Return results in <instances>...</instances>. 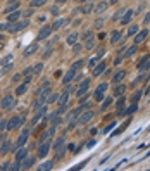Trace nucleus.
<instances>
[{
    "label": "nucleus",
    "instance_id": "35",
    "mask_svg": "<svg viewBox=\"0 0 150 171\" xmlns=\"http://www.w3.org/2000/svg\"><path fill=\"white\" fill-rule=\"evenodd\" d=\"M83 66H85V60H83V59H81V60H76V62L72 64V69H74V71H78V69H81Z\"/></svg>",
    "mask_w": 150,
    "mask_h": 171
},
{
    "label": "nucleus",
    "instance_id": "42",
    "mask_svg": "<svg viewBox=\"0 0 150 171\" xmlns=\"http://www.w3.org/2000/svg\"><path fill=\"white\" fill-rule=\"evenodd\" d=\"M140 97H141V92H135L133 97H131V102H138L140 100Z\"/></svg>",
    "mask_w": 150,
    "mask_h": 171
},
{
    "label": "nucleus",
    "instance_id": "14",
    "mask_svg": "<svg viewBox=\"0 0 150 171\" xmlns=\"http://www.w3.org/2000/svg\"><path fill=\"white\" fill-rule=\"evenodd\" d=\"M74 76H76V71H74L72 68H71V69L67 71L66 74H64V78H62V83H64V85H67V83H71V81L74 80Z\"/></svg>",
    "mask_w": 150,
    "mask_h": 171
},
{
    "label": "nucleus",
    "instance_id": "9",
    "mask_svg": "<svg viewBox=\"0 0 150 171\" xmlns=\"http://www.w3.org/2000/svg\"><path fill=\"white\" fill-rule=\"evenodd\" d=\"M28 138H30V130L26 128V130L19 135V138H17V147H24L26 142H28Z\"/></svg>",
    "mask_w": 150,
    "mask_h": 171
},
{
    "label": "nucleus",
    "instance_id": "56",
    "mask_svg": "<svg viewBox=\"0 0 150 171\" xmlns=\"http://www.w3.org/2000/svg\"><path fill=\"white\" fill-rule=\"evenodd\" d=\"M100 26H102V19H99L97 23H95V28H100Z\"/></svg>",
    "mask_w": 150,
    "mask_h": 171
},
{
    "label": "nucleus",
    "instance_id": "19",
    "mask_svg": "<svg viewBox=\"0 0 150 171\" xmlns=\"http://www.w3.org/2000/svg\"><path fill=\"white\" fill-rule=\"evenodd\" d=\"M69 95H71V88H66V90H64V93L59 97V104H60V106H66V104H67V100H69Z\"/></svg>",
    "mask_w": 150,
    "mask_h": 171
},
{
    "label": "nucleus",
    "instance_id": "40",
    "mask_svg": "<svg viewBox=\"0 0 150 171\" xmlns=\"http://www.w3.org/2000/svg\"><path fill=\"white\" fill-rule=\"evenodd\" d=\"M41 69H43V64H41V62H38V64H35V66H33V73H36V74L41 73Z\"/></svg>",
    "mask_w": 150,
    "mask_h": 171
},
{
    "label": "nucleus",
    "instance_id": "7",
    "mask_svg": "<svg viewBox=\"0 0 150 171\" xmlns=\"http://www.w3.org/2000/svg\"><path fill=\"white\" fill-rule=\"evenodd\" d=\"M52 31H54L52 30V26H43V28L40 30V33H38V36H36V40L41 41V40H45V38H49Z\"/></svg>",
    "mask_w": 150,
    "mask_h": 171
},
{
    "label": "nucleus",
    "instance_id": "43",
    "mask_svg": "<svg viewBox=\"0 0 150 171\" xmlns=\"http://www.w3.org/2000/svg\"><path fill=\"white\" fill-rule=\"evenodd\" d=\"M138 33V26H131L130 30H128V36H131V35H136Z\"/></svg>",
    "mask_w": 150,
    "mask_h": 171
},
{
    "label": "nucleus",
    "instance_id": "33",
    "mask_svg": "<svg viewBox=\"0 0 150 171\" xmlns=\"http://www.w3.org/2000/svg\"><path fill=\"white\" fill-rule=\"evenodd\" d=\"M136 47H138V45H131L130 49H126V52H124V57H131V55H135Z\"/></svg>",
    "mask_w": 150,
    "mask_h": 171
},
{
    "label": "nucleus",
    "instance_id": "55",
    "mask_svg": "<svg viewBox=\"0 0 150 171\" xmlns=\"http://www.w3.org/2000/svg\"><path fill=\"white\" fill-rule=\"evenodd\" d=\"M19 80H21V74H14V78H12V81H14V83H17Z\"/></svg>",
    "mask_w": 150,
    "mask_h": 171
},
{
    "label": "nucleus",
    "instance_id": "18",
    "mask_svg": "<svg viewBox=\"0 0 150 171\" xmlns=\"http://www.w3.org/2000/svg\"><path fill=\"white\" fill-rule=\"evenodd\" d=\"M10 151H12L10 142L9 140H4V142H2V147H0V154H2V156H5V154H9Z\"/></svg>",
    "mask_w": 150,
    "mask_h": 171
},
{
    "label": "nucleus",
    "instance_id": "57",
    "mask_svg": "<svg viewBox=\"0 0 150 171\" xmlns=\"http://www.w3.org/2000/svg\"><path fill=\"white\" fill-rule=\"evenodd\" d=\"M4 30H7V24H0V31H4Z\"/></svg>",
    "mask_w": 150,
    "mask_h": 171
},
{
    "label": "nucleus",
    "instance_id": "8",
    "mask_svg": "<svg viewBox=\"0 0 150 171\" xmlns=\"http://www.w3.org/2000/svg\"><path fill=\"white\" fill-rule=\"evenodd\" d=\"M91 118H93V111H86V112H81V116L76 121H78V124H86Z\"/></svg>",
    "mask_w": 150,
    "mask_h": 171
},
{
    "label": "nucleus",
    "instance_id": "59",
    "mask_svg": "<svg viewBox=\"0 0 150 171\" xmlns=\"http://www.w3.org/2000/svg\"><path fill=\"white\" fill-rule=\"evenodd\" d=\"M116 2H117V0H110V4H116Z\"/></svg>",
    "mask_w": 150,
    "mask_h": 171
},
{
    "label": "nucleus",
    "instance_id": "10",
    "mask_svg": "<svg viewBox=\"0 0 150 171\" xmlns=\"http://www.w3.org/2000/svg\"><path fill=\"white\" fill-rule=\"evenodd\" d=\"M149 69H150V59L149 57H145V59H141L140 62H138V71L143 74L145 71H149Z\"/></svg>",
    "mask_w": 150,
    "mask_h": 171
},
{
    "label": "nucleus",
    "instance_id": "52",
    "mask_svg": "<svg viewBox=\"0 0 150 171\" xmlns=\"http://www.w3.org/2000/svg\"><path fill=\"white\" fill-rule=\"evenodd\" d=\"M12 166H10V162H4L2 166H0V170H10Z\"/></svg>",
    "mask_w": 150,
    "mask_h": 171
},
{
    "label": "nucleus",
    "instance_id": "50",
    "mask_svg": "<svg viewBox=\"0 0 150 171\" xmlns=\"http://www.w3.org/2000/svg\"><path fill=\"white\" fill-rule=\"evenodd\" d=\"M4 130H7V121L5 119L0 121V131H4Z\"/></svg>",
    "mask_w": 150,
    "mask_h": 171
},
{
    "label": "nucleus",
    "instance_id": "34",
    "mask_svg": "<svg viewBox=\"0 0 150 171\" xmlns=\"http://www.w3.org/2000/svg\"><path fill=\"white\" fill-rule=\"evenodd\" d=\"M86 40V43H85V47L86 49H93V45H95V38H93V35H90L88 38H85Z\"/></svg>",
    "mask_w": 150,
    "mask_h": 171
},
{
    "label": "nucleus",
    "instance_id": "25",
    "mask_svg": "<svg viewBox=\"0 0 150 171\" xmlns=\"http://www.w3.org/2000/svg\"><path fill=\"white\" fill-rule=\"evenodd\" d=\"M122 80H124V71H122V69L116 71V74H114V78H112V83L116 85V83H121Z\"/></svg>",
    "mask_w": 150,
    "mask_h": 171
},
{
    "label": "nucleus",
    "instance_id": "12",
    "mask_svg": "<svg viewBox=\"0 0 150 171\" xmlns=\"http://www.w3.org/2000/svg\"><path fill=\"white\" fill-rule=\"evenodd\" d=\"M45 111H47V107H45V106H43V107H40V109H36L35 116H33V121H31V126H35V124L38 123V119H40L41 116L45 114Z\"/></svg>",
    "mask_w": 150,
    "mask_h": 171
},
{
    "label": "nucleus",
    "instance_id": "37",
    "mask_svg": "<svg viewBox=\"0 0 150 171\" xmlns=\"http://www.w3.org/2000/svg\"><path fill=\"white\" fill-rule=\"evenodd\" d=\"M45 2L47 0H31V7H41V5H45Z\"/></svg>",
    "mask_w": 150,
    "mask_h": 171
},
{
    "label": "nucleus",
    "instance_id": "4",
    "mask_svg": "<svg viewBox=\"0 0 150 171\" xmlns=\"http://www.w3.org/2000/svg\"><path fill=\"white\" fill-rule=\"evenodd\" d=\"M30 81H31V76H26V78H24V81L21 83L17 88H16V95H24V93H26V90H28V87H30Z\"/></svg>",
    "mask_w": 150,
    "mask_h": 171
},
{
    "label": "nucleus",
    "instance_id": "27",
    "mask_svg": "<svg viewBox=\"0 0 150 171\" xmlns=\"http://www.w3.org/2000/svg\"><path fill=\"white\" fill-rule=\"evenodd\" d=\"M54 164H55L54 161H47V162H43V164H40V166H38V171H47V170H52V168H54Z\"/></svg>",
    "mask_w": 150,
    "mask_h": 171
},
{
    "label": "nucleus",
    "instance_id": "47",
    "mask_svg": "<svg viewBox=\"0 0 150 171\" xmlns=\"http://www.w3.org/2000/svg\"><path fill=\"white\" fill-rule=\"evenodd\" d=\"M116 124H117V123H116V121H112V123H110L109 126H105V130H104V133H109V131L112 130V128H114V126H116Z\"/></svg>",
    "mask_w": 150,
    "mask_h": 171
},
{
    "label": "nucleus",
    "instance_id": "26",
    "mask_svg": "<svg viewBox=\"0 0 150 171\" xmlns=\"http://www.w3.org/2000/svg\"><path fill=\"white\" fill-rule=\"evenodd\" d=\"M136 111H138V104H136V102H133L128 109H124L122 116H130V114H133V112H136Z\"/></svg>",
    "mask_w": 150,
    "mask_h": 171
},
{
    "label": "nucleus",
    "instance_id": "11",
    "mask_svg": "<svg viewBox=\"0 0 150 171\" xmlns=\"http://www.w3.org/2000/svg\"><path fill=\"white\" fill-rule=\"evenodd\" d=\"M124 106H126V99H124V97L121 95L119 100L116 102V109H117V114H119V116H122V112H124V109H126Z\"/></svg>",
    "mask_w": 150,
    "mask_h": 171
},
{
    "label": "nucleus",
    "instance_id": "1",
    "mask_svg": "<svg viewBox=\"0 0 150 171\" xmlns=\"http://www.w3.org/2000/svg\"><path fill=\"white\" fill-rule=\"evenodd\" d=\"M28 26H30V21H16V23H9L7 24V30L10 33H19V31H22Z\"/></svg>",
    "mask_w": 150,
    "mask_h": 171
},
{
    "label": "nucleus",
    "instance_id": "53",
    "mask_svg": "<svg viewBox=\"0 0 150 171\" xmlns=\"http://www.w3.org/2000/svg\"><path fill=\"white\" fill-rule=\"evenodd\" d=\"M122 12H124V10H122V9H119V10H117V14L114 16V19H121V17H122Z\"/></svg>",
    "mask_w": 150,
    "mask_h": 171
},
{
    "label": "nucleus",
    "instance_id": "54",
    "mask_svg": "<svg viewBox=\"0 0 150 171\" xmlns=\"http://www.w3.org/2000/svg\"><path fill=\"white\" fill-rule=\"evenodd\" d=\"M143 21H145V24H149V23H150V10L145 14V19H143Z\"/></svg>",
    "mask_w": 150,
    "mask_h": 171
},
{
    "label": "nucleus",
    "instance_id": "28",
    "mask_svg": "<svg viewBox=\"0 0 150 171\" xmlns=\"http://www.w3.org/2000/svg\"><path fill=\"white\" fill-rule=\"evenodd\" d=\"M107 7H109V4H107V2H100L99 5L95 7V14H102V12L107 9Z\"/></svg>",
    "mask_w": 150,
    "mask_h": 171
},
{
    "label": "nucleus",
    "instance_id": "29",
    "mask_svg": "<svg viewBox=\"0 0 150 171\" xmlns=\"http://www.w3.org/2000/svg\"><path fill=\"white\" fill-rule=\"evenodd\" d=\"M66 41H67V45H71V47H72L74 43H78V33H71Z\"/></svg>",
    "mask_w": 150,
    "mask_h": 171
},
{
    "label": "nucleus",
    "instance_id": "6",
    "mask_svg": "<svg viewBox=\"0 0 150 171\" xmlns=\"http://www.w3.org/2000/svg\"><path fill=\"white\" fill-rule=\"evenodd\" d=\"M28 157V149L26 147H19V151L16 152V161L14 162H17V164H21L22 166V161Z\"/></svg>",
    "mask_w": 150,
    "mask_h": 171
},
{
    "label": "nucleus",
    "instance_id": "44",
    "mask_svg": "<svg viewBox=\"0 0 150 171\" xmlns=\"http://www.w3.org/2000/svg\"><path fill=\"white\" fill-rule=\"evenodd\" d=\"M104 99H105V97H104V93H100V92H95V100H97V102H102Z\"/></svg>",
    "mask_w": 150,
    "mask_h": 171
},
{
    "label": "nucleus",
    "instance_id": "48",
    "mask_svg": "<svg viewBox=\"0 0 150 171\" xmlns=\"http://www.w3.org/2000/svg\"><path fill=\"white\" fill-rule=\"evenodd\" d=\"M10 60H12V55H7V57H4V59H2V66H7Z\"/></svg>",
    "mask_w": 150,
    "mask_h": 171
},
{
    "label": "nucleus",
    "instance_id": "5",
    "mask_svg": "<svg viewBox=\"0 0 150 171\" xmlns=\"http://www.w3.org/2000/svg\"><path fill=\"white\" fill-rule=\"evenodd\" d=\"M21 124H22V118L14 116V118H10V119L7 121V130H16V128H19Z\"/></svg>",
    "mask_w": 150,
    "mask_h": 171
},
{
    "label": "nucleus",
    "instance_id": "3",
    "mask_svg": "<svg viewBox=\"0 0 150 171\" xmlns=\"http://www.w3.org/2000/svg\"><path fill=\"white\" fill-rule=\"evenodd\" d=\"M0 106H2L4 111H10V109L14 107V97H12V95H5V97L2 99V104H0Z\"/></svg>",
    "mask_w": 150,
    "mask_h": 171
},
{
    "label": "nucleus",
    "instance_id": "30",
    "mask_svg": "<svg viewBox=\"0 0 150 171\" xmlns=\"http://www.w3.org/2000/svg\"><path fill=\"white\" fill-rule=\"evenodd\" d=\"M67 21L64 19V17H60V19L54 21V24H52V30H59V28H62V24H66Z\"/></svg>",
    "mask_w": 150,
    "mask_h": 171
},
{
    "label": "nucleus",
    "instance_id": "51",
    "mask_svg": "<svg viewBox=\"0 0 150 171\" xmlns=\"http://www.w3.org/2000/svg\"><path fill=\"white\" fill-rule=\"evenodd\" d=\"M50 14L52 16H59V7H50Z\"/></svg>",
    "mask_w": 150,
    "mask_h": 171
},
{
    "label": "nucleus",
    "instance_id": "31",
    "mask_svg": "<svg viewBox=\"0 0 150 171\" xmlns=\"http://www.w3.org/2000/svg\"><path fill=\"white\" fill-rule=\"evenodd\" d=\"M33 162H35V157H26V159L22 161V168H24V170H30L31 166H33Z\"/></svg>",
    "mask_w": 150,
    "mask_h": 171
},
{
    "label": "nucleus",
    "instance_id": "2",
    "mask_svg": "<svg viewBox=\"0 0 150 171\" xmlns=\"http://www.w3.org/2000/svg\"><path fill=\"white\" fill-rule=\"evenodd\" d=\"M50 142L47 140V142H41L40 143V147H38V152H36V156L40 157V159H43V157H47L49 156V152H50Z\"/></svg>",
    "mask_w": 150,
    "mask_h": 171
},
{
    "label": "nucleus",
    "instance_id": "39",
    "mask_svg": "<svg viewBox=\"0 0 150 171\" xmlns=\"http://www.w3.org/2000/svg\"><path fill=\"white\" fill-rule=\"evenodd\" d=\"M104 54H105V49H102V47H100L99 50H97V54H95L93 57H95V59H97V60H100V59H102V57H104Z\"/></svg>",
    "mask_w": 150,
    "mask_h": 171
},
{
    "label": "nucleus",
    "instance_id": "23",
    "mask_svg": "<svg viewBox=\"0 0 150 171\" xmlns=\"http://www.w3.org/2000/svg\"><path fill=\"white\" fill-rule=\"evenodd\" d=\"M19 16H21L19 10H12V12L7 14V21H9V23H16V21L19 19Z\"/></svg>",
    "mask_w": 150,
    "mask_h": 171
},
{
    "label": "nucleus",
    "instance_id": "38",
    "mask_svg": "<svg viewBox=\"0 0 150 171\" xmlns=\"http://www.w3.org/2000/svg\"><path fill=\"white\" fill-rule=\"evenodd\" d=\"M57 100H59V93H52V92H50L47 102H57Z\"/></svg>",
    "mask_w": 150,
    "mask_h": 171
},
{
    "label": "nucleus",
    "instance_id": "60",
    "mask_svg": "<svg viewBox=\"0 0 150 171\" xmlns=\"http://www.w3.org/2000/svg\"><path fill=\"white\" fill-rule=\"evenodd\" d=\"M81 2H88V0H81Z\"/></svg>",
    "mask_w": 150,
    "mask_h": 171
},
{
    "label": "nucleus",
    "instance_id": "41",
    "mask_svg": "<svg viewBox=\"0 0 150 171\" xmlns=\"http://www.w3.org/2000/svg\"><path fill=\"white\" fill-rule=\"evenodd\" d=\"M50 55H52V47L47 45V49H45V52H43V59H49Z\"/></svg>",
    "mask_w": 150,
    "mask_h": 171
},
{
    "label": "nucleus",
    "instance_id": "24",
    "mask_svg": "<svg viewBox=\"0 0 150 171\" xmlns=\"http://www.w3.org/2000/svg\"><path fill=\"white\" fill-rule=\"evenodd\" d=\"M88 87H90V80H83V83H81L80 88H78V95H83V93H86Z\"/></svg>",
    "mask_w": 150,
    "mask_h": 171
},
{
    "label": "nucleus",
    "instance_id": "49",
    "mask_svg": "<svg viewBox=\"0 0 150 171\" xmlns=\"http://www.w3.org/2000/svg\"><path fill=\"white\" fill-rule=\"evenodd\" d=\"M22 74H24V76H31V74H33V66L28 68V69H24V71H22Z\"/></svg>",
    "mask_w": 150,
    "mask_h": 171
},
{
    "label": "nucleus",
    "instance_id": "36",
    "mask_svg": "<svg viewBox=\"0 0 150 171\" xmlns=\"http://www.w3.org/2000/svg\"><path fill=\"white\" fill-rule=\"evenodd\" d=\"M107 88H109V83H100L99 87H97V90H95V92H100V93H104V92L107 90Z\"/></svg>",
    "mask_w": 150,
    "mask_h": 171
},
{
    "label": "nucleus",
    "instance_id": "45",
    "mask_svg": "<svg viewBox=\"0 0 150 171\" xmlns=\"http://www.w3.org/2000/svg\"><path fill=\"white\" fill-rule=\"evenodd\" d=\"M91 9H93V5H91V4H88V5H85V7L81 9V12H83V14H88Z\"/></svg>",
    "mask_w": 150,
    "mask_h": 171
},
{
    "label": "nucleus",
    "instance_id": "15",
    "mask_svg": "<svg viewBox=\"0 0 150 171\" xmlns=\"http://www.w3.org/2000/svg\"><path fill=\"white\" fill-rule=\"evenodd\" d=\"M36 50H38V43L35 41V43H31L30 47H26V49H24V57H30V55H33Z\"/></svg>",
    "mask_w": 150,
    "mask_h": 171
},
{
    "label": "nucleus",
    "instance_id": "46",
    "mask_svg": "<svg viewBox=\"0 0 150 171\" xmlns=\"http://www.w3.org/2000/svg\"><path fill=\"white\" fill-rule=\"evenodd\" d=\"M80 50H81V45H80V43H74V45H72V52L78 55V54H80Z\"/></svg>",
    "mask_w": 150,
    "mask_h": 171
},
{
    "label": "nucleus",
    "instance_id": "22",
    "mask_svg": "<svg viewBox=\"0 0 150 171\" xmlns=\"http://www.w3.org/2000/svg\"><path fill=\"white\" fill-rule=\"evenodd\" d=\"M112 104H114V97H105V99L102 100V111H107Z\"/></svg>",
    "mask_w": 150,
    "mask_h": 171
},
{
    "label": "nucleus",
    "instance_id": "21",
    "mask_svg": "<svg viewBox=\"0 0 150 171\" xmlns=\"http://www.w3.org/2000/svg\"><path fill=\"white\" fill-rule=\"evenodd\" d=\"M122 40V33L121 31H112V35H110V43H119Z\"/></svg>",
    "mask_w": 150,
    "mask_h": 171
},
{
    "label": "nucleus",
    "instance_id": "16",
    "mask_svg": "<svg viewBox=\"0 0 150 171\" xmlns=\"http://www.w3.org/2000/svg\"><path fill=\"white\" fill-rule=\"evenodd\" d=\"M147 35H149V31L147 30H141L136 33V36H135V45H138V43H141V41L147 38Z\"/></svg>",
    "mask_w": 150,
    "mask_h": 171
},
{
    "label": "nucleus",
    "instance_id": "58",
    "mask_svg": "<svg viewBox=\"0 0 150 171\" xmlns=\"http://www.w3.org/2000/svg\"><path fill=\"white\" fill-rule=\"evenodd\" d=\"M64 2H67V0H57V4H64Z\"/></svg>",
    "mask_w": 150,
    "mask_h": 171
},
{
    "label": "nucleus",
    "instance_id": "17",
    "mask_svg": "<svg viewBox=\"0 0 150 171\" xmlns=\"http://www.w3.org/2000/svg\"><path fill=\"white\" fill-rule=\"evenodd\" d=\"M124 92H126V87H124V85H121V83H116V85H114V97L124 95Z\"/></svg>",
    "mask_w": 150,
    "mask_h": 171
},
{
    "label": "nucleus",
    "instance_id": "20",
    "mask_svg": "<svg viewBox=\"0 0 150 171\" xmlns=\"http://www.w3.org/2000/svg\"><path fill=\"white\" fill-rule=\"evenodd\" d=\"M133 14H135V10H124V16L121 17V24H128L133 17Z\"/></svg>",
    "mask_w": 150,
    "mask_h": 171
},
{
    "label": "nucleus",
    "instance_id": "13",
    "mask_svg": "<svg viewBox=\"0 0 150 171\" xmlns=\"http://www.w3.org/2000/svg\"><path fill=\"white\" fill-rule=\"evenodd\" d=\"M105 68H107V64H105V62H99V64H95V68L91 69L93 76H99V74H102V73L105 71Z\"/></svg>",
    "mask_w": 150,
    "mask_h": 171
},
{
    "label": "nucleus",
    "instance_id": "32",
    "mask_svg": "<svg viewBox=\"0 0 150 171\" xmlns=\"http://www.w3.org/2000/svg\"><path fill=\"white\" fill-rule=\"evenodd\" d=\"M62 147H64V138L59 137L57 140L54 142V151H59V149H62Z\"/></svg>",
    "mask_w": 150,
    "mask_h": 171
}]
</instances>
